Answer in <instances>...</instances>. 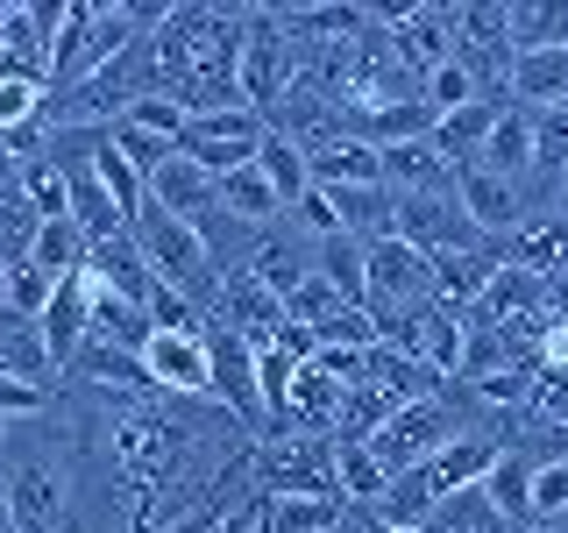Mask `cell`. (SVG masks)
Masks as SVG:
<instances>
[{
  "instance_id": "1",
  "label": "cell",
  "mask_w": 568,
  "mask_h": 533,
  "mask_svg": "<svg viewBox=\"0 0 568 533\" xmlns=\"http://www.w3.org/2000/svg\"><path fill=\"white\" fill-rule=\"evenodd\" d=\"M0 484H8V505H14V526L22 533H71V476H64L58 449H29V434L8 426Z\"/></svg>"
},
{
  "instance_id": "2",
  "label": "cell",
  "mask_w": 568,
  "mask_h": 533,
  "mask_svg": "<svg viewBox=\"0 0 568 533\" xmlns=\"http://www.w3.org/2000/svg\"><path fill=\"white\" fill-rule=\"evenodd\" d=\"M455 434H469V426H462V391H455V399H448V391H434V399L398 405V413H390L363 449L384 462V476H405V470H419V462H434Z\"/></svg>"
},
{
  "instance_id": "3",
  "label": "cell",
  "mask_w": 568,
  "mask_h": 533,
  "mask_svg": "<svg viewBox=\"0 0 568 533\" xmlns=\"http://www.w3.org/2000/svg\"><path fill=\"white\" fill-rule=\"evenodd\" d=\"M248 484L263 497H292V491H320V497H342L334 491V434H277L248 449Z\"/></svg>"
},
{
  "instance_id": "4",
  "label": "cell",
  "mask_w": 568,
  "mask_h": 533,
  "mask_svg": "<svg viewBox=\"0 0 568 533\" xmlns=\"http://www.w3.org/2000/svg\"><path fill=\"white\" fill-rule=\"evenodd\" d=\"M298 58H306V43H292V36L277 29L271 8H248V36H242V107L271 114V107L298 86Z\"/></svg>"
},
{
  "instance_id": "5",
  "label": "cell",
  "mask_w": 568,
  "mask_h": 533,
  "mask_svg": "<svg viewBox=\"0 0 568 533\" xmlns=\"http://www.w3.org/2000/svg\"><path fill=\"white\" fill-rule=\"evenodd\" d=\"M263 135H271V121H263L256 107H242V100H235V107H213V114H192V121H185V135H178V150H185L200 171L227 178V171L256 164Z\"/></svg>"
},
{
  "instance_id": "6",
  "label": "cell",
  "mask_w": 568,
  "mask_h": 533,
  "mask_svg": "<svg viewBox=\"0 0 568 533\" xmlns=\"http://www.w3.org/2000/svg\"><path fill=\"white\" fill-rule=\"evenodd\" d=\"M390 235L398 242H413L426 263L434 257H462V249H497V242H484L469 228V213L455 207V192H390Z\"/></svg>"
},
{
  "instance_id": "7",
  "label": "cell",
  "mask_w": 568,
  "mask_h": 533,
  "mask_svg": "<svg viewBox=\"0 0 568 533\" xmlns=\"http://www.w3.org/2000/svg\"><path fill=\"white\" fill-rule=\"evenodd\" d=\"M363 278H369V320H377V334L390 328L398 313H413L434 299V263L419 257L413 242H398V235H384V242H369V263H363Z\"/></svg>"
},
{
  "instance_id": "8",
  "label": "cell",
  "mask_w": 568,
  "mask_h": 533,
  "mask_svg": "<svg viewBox=\"0 0 568 533\" xmlns=\"http://www.w3.org/2000/svg\"><path fill=\"white\" fill-rule=\"evenodd\" d=\"M135 363H142V384H150L156 399H213L206 334H150Z\"/></svg>"
},
{
  "instance_id": "9",
  "label": "cell",
  "mask_w": 568,
  "mask_h": 533,
  "mask_svg": "<svg viewBox=\"0 0 568 533\" xmlns=\"http://www.w3.org/2000/svg\"><path fill=\"white\" fill-rule=\"evenodd\" d=\"M384 342L398 355H413L419 370H434V378H455V370H462V313H448L440 299H426V306L390 320Z\"/></svg>"
},
{
  "instance_id": "10",
  "label": "cell",
  "mask_w": 568,
  "mask_h": 533,
  "mask_svg": "<svg viewBox=\"0 0 568 533\" xmlns=\"http://www.w3.org/2000/svg\"><path fill=\"white\" fill-rule=\"evenodd\" d=\"M455 207L469 213V228H476L484 242H511V235L532 221V213H526V192L511 185V178L484 171V164H462V171H455Z\"/></svg>"
},
{
  "instance_id": "11",
  "label": "cell",
  "mask_w": 568,
  "mask_h": 533,
  "mask_svg": "<svg viewBox=\"0 0 568 533\" xmlns=\"http://www.w3.org/2000/svg\"><path fill=\"white\" fill-rule=\"evenodd\" d=\"M36 334H43V349H50V363L71 370L79 363V349L93 342V278H58V292H50V306L36 313Z\"/></svg>"
},
{
  "instance_id": "12",
  "label": "cell",
  "mask_w": 568,
  "mask_h": 533,
  "mask_svg": "<svg viewBox=\"0 0 568 533\" xmlns=\"http://www.w3.org/2000/svg\"><path fill=\"white\" fill-rule=\"evenodd\" d=\"M298 150H306V171H313V185H320V192H342V185H384V150H377V142H363V135H348V129H327V135L298 142Z\"/></svg>"
},
{
  "instance_id": "13",
  "label": "cell",
  "mask_w": 568,
  "mask_h": 533,
  "mask_svg": "<svg viewBox=\"0 0 568 533\" xmlns=\"http://www.w3.org/2000/svg\"><path fill=\"white\" fill-rule=\"evenodd\" d=\"M206 355H213V399L227 405L242 426H263V391H256V349L242 334L213 328L206 334Z\"/></svg>"
},
{
  "instance_id": "14",
  "label": "cell",
  "mask_w": 568,
  "mask_h": 533,
  "mask_svg": "<svg viewBox=\"0 0 568 533\" xmlns=\"http://www.w3.org/2000/svg\"><path fill=\"white\" fill-rule=\"evenodd\" d=\"M85 278H93L100 292H114V299H135V306H150V292H156V271H150V257L135 249L129 228L85 249Z\"/></svg>"
},
{
  "instance_id": "15",
  "label": "cell",
  "mask_w": 568,
  "mask_h": 533,
  "mask_svg": "<svg viewBox=\"0 0 568 533\" xmlns=\"http://www.w3.org/2000/svg\"><path fill=\"white\" fill-rule=\"evenodd\" d=\"M150 207L178 213V221H200V213L221 207V178L200 171L185 150H171V157H164V171H150Z\"/></svg>"
},
{
  "instance_id": "16",
  "label": "cell",
  "mask_w": 568,
  "mask_h": 533,
  "mask_svg": "<svg viewBox=\"0 0 568 533\" xmlns=\"http://www.w3.org/2000/svg\"><path fill=\"white\" fill-rule=\"evenodd\" d=\"M384 185L390 192H455V164L434 150V135L390 142V150H384Z\"/></svg>"
},
{
  "instance_id": "17",
  "label": "cell",
  "mask_w": 568,
  "mask_h": 533,
  "mask_svg": "<svg viewBox=\"0 0 568 533\" xmlns=\"http://www.w3.org/2000/svg\"><path fill=\"white\" fill-rule=\"evenodd\" d=\"M497 278V249H462V257H434V299L448 313H476V299Z\"/></svg>"
},
{
  "instance_id": "18",
  "label": "cell",
  "mask_w": 568,
  "mask_h": 533,
  "mask_svg": "<svg viewBox=\"0 0 568 533\" xmlns=\"http://www.w3.org/2000/svg\"><path fill=\"white\" fill-rule=\"evenodd\" d=\"M497 114H505V100H476V107H455V114H440V121H434V150L448 157L455 171L476 164V157H484V142H490V129H497Z\"/></svg>"
},
{
  "instance_id": "19",
  "label": "cell",
  "mask_w": 568,
  "mask_h": 533,
  "mask_svg": "<svg viewBox=\"0 0 568 533\" xmlns=\"http://www.w3.org/2000/svg\"><path fill=\"white\" fill-rule=\"evenodd\" d=\"M85 249H93V235H85L71 213H58V221H36V235H29V263L43 271L50 284L58 278H79L85 271Z\"/></svg>"
},
{
  "instance_id": "20",
  "label": "cell",
  "mask_w": 568,
  "mask_h": 533,
  "mask_svg": "<svg viewBox=\"0 0 568 533\" xmlns=\"http://www.w3.org/2000/svg\"><path fill=\"white\" fill-rule=\"evenodd\" d=\"M532 157H540V135H532V114H526V107H505V114H497V129H490V142H484V157H476V164H484V171H497V178H511V185H519V178L532 171Z\"/></svg>"
},
{
  "instance_id": "21",
  "label": "cell",
  "mask_w": 568,
  "mask_h": 533,
  "mask_svg": "<svg viewBox=\"0 0 568 533\" xmlns=\"http://www.w3.org/2000/svg\"><path fill=\"white\" fill-rule=\"evenodd\" d=\"M221 213H235L242 228H263V235H271V228H284V200H277V185H271L256 164H242V171L221 178Z\"/></svg>"
},
{
  "instance_id": "22",
  "label": "cell",
  "mask_w": 568,
  "mask_h": 533,
  "mask_svg": "<svg viewBox=\"0 0 568 533\" xmlns=\"http://www.w3.org/2000/svg\"><path fill=\"white\" fill-rule=\"evenodd\" d=\"M150 306H135V299H114L93 284V342L114 349V355H142V342H150Z\"/></svg>"
},
{
  "instance_id": "23",
  "label": "cell",
  "mask_w": 568,
  "mask_h": 533,
  "mask_svg": "<svg viewBox=\"0 0 568 533\" xmlns=\"http://www.w3.org/2000/svg\"><path fill=\"white\" fill-rule=\"evenodd\" d=\"M363 263H369V242H355V235H327V242H313V278H327L334 292L348 299V306H363V299H369Z\"/></svg>"
},
{
  "instance_id": "24",
  "label": "cell",
  "mask_w": 568,
  "mask_h": 533,
  "mask_svg": "<svg viewBox=\"0 0 568 533\" xmlns=\"http://www.w3.org/2000/svg\"><path fill=\"white\" fill-rule=\"evenodd\" d=\"M50 349H43V334H36V320H0V378H14V384H43L50 378ZM50 391V384H43Z\"/></svg>"
},
{
  "instance_id": "25",
  "label": "cell",
  "mask_w": 568,
  "mask_h": 533,
  "mask_svg": "<svg viewBox=\"0 0 568 533\" xmlns=\"http://www.w3.org/2000/svg\"><path fill=\"white\" fill-rule=\"evenodd\" d=\"M419 533H519V526H511L505 512H497L490 497H484V484H476V491L440 497V505L426 512V526H419Z\"/></svg>"
},
{
  "instance_id": "26",
  "label": "cell",
  "mask_w": 568,
  "mask_h": 533,
  "mask_svg": "<svg viewBox=\"0 0 568 533\" xmlns=\"http://www.w3.org/2000/svg\"><path fill=\"white\" fill-rule=\"evenodd\" d=\"M334 491H342V505H377L390 491V476L363 441H334Z\"/></svg>"
},
{
  "instance_id": "27",
  "label": "cell",
  "mask_w": 568,
  "mask_h": 533,
  "mask_svg": "<svg viewBox=\"0 0 568 533\" xmlns=\"http://www.w3.org/2000/svg\"><path fill=\"white\" fill-rule=\"evenodd\" d=\"M256 171L263 178H271V185H277V200H284V213H292L298 200H306V192H313V171H306V150H298V142L292 135H263V150H256Z\"/></svg>"
},
{
  "instance_id": "28",
  "label": "cell",
  "mask_w": 568,
  "mask_h": 533,
  "mask_svg": "<svg viewBox=\"0 0 568 533\" xmlns=\"http://www.w3.org/2000/svg\"><path fill=\"white\" fill-rule=\"evenodd\" d=\"M43 107H50V86L43 79H29V71H0V135L43 129Z\"/></svg>"
},
{
  "instance_id": "29",
  "label": "cell",
  "mask_w": 568,
  "mask_h": 533,
  "mask_svg": "<svg viewBox=\"0 0 568 533\" xmlns=\"http://www.w3.org/2000/svg\"><path fill=\"white\" fill-rule=\"evenodd\" d=\"M342 497H320V491H292V497H271V533H334L342 526Z\"/></svg>"
},
{
  "instance_id": "30",
  "label": "cell",
  "mask_w": 568,
  "mask_h": 533,
  "mask_svg": "<svg viewBox=\"0 0 568 533\" xmlns=\"http://www.w3.org/2000/svg\"><path fill=\"white\" fill-rule=\"evenodd\" d=\"M526 491H532V462H526L519 449H497L490 476H484V497H490L497 512H505L511 526H526Z\"/></svg>"
},
{
  "instance_id": "31",
  "label": "cell",
  "mask_w": 568,
  "mask_h": 533,
  "mask_svg": "<svg viewBox=\"0 0 568 533\" xmlns=\"http://www.w3.org/2000/svg\"><path fill=\"white\" fill-rule=\"evenodd\" d=\"M93 178H100L106 192H114V207L129 213V221L142 213V200H150V185H142V171H135L129 157L114 150V142H106V129H100V150H93Z\"/></svg>"
},
{
  "instance_id": "32",
  "label": "cell",
  "mask_w": 568,
  "mask_h": 533,
  "mask_svg": "<svg viewBox=\"0 0 568 533\" xmlns=\"http://www.w3.org/2000/svg\"><path fill=\"white\" fill-rule=\"evenodd\" d=\"M532 520H568V455H561V462H532L526 526H532Z\"/></svg>"
},
{
  "instance_id": "33",
  "label": "cell",
  "mask_w": 568,
  "mask_h": 533,
  "mask_svg": "<svg viewBox=\"0 0 568 533\" xmlns=\"http://www.w3.org/2000/svg\"><path fill=\"white\" fill-rule=\"evenodd\" d=\"M121 121H135V129L142 135H164L171 142V150H178V135H185V100H171V93H142V100H129V114H121Z\"/></svg>"
},
{
  "instance_id": "34",
  "label": "cell",
  "mask_w": 568,
  "mask_h": 533,
  "mask_svg": "<svg viewBox=\"0 0 568 533\" xmlns=\"http://www.w3.org/2000/svg\"><path fill=\"white\" fill-rule=\"evenodd\" d=\"M0 271H8V313H14V320H36V313H43V306H50V292H58V284H50L43 271H36V263H29V257H14V263H0Z\"/></svg>"
},
{
  "instance_id": "35",
  "label": "cell",
  "mask_w": 568,
  "mask_h": 533,
  "mask_svg": "<svg viewBox=\"0 0 568 533\" xmlns=\"http://www.w3.org/2000/svg\"><path fill=\"white\" fill-rule=\"evenodd\" d=\"M342 306H348V299L334 292L327 278H306V284H298L292 299H284V320H298V328H327V320L342 313Z\"/></svg>"
},
{
  "instance_id": "36",
  "label": "cell",
  "mask_w": 568,
  "mask_h": 533,
  "mask_svg": "<svg viewBox=\"0 0 568 533\" xmlns=\"http://www.w3.org/2000/svg\"><path fill=\"white\" fill-rule=\"evenodd\" d=\"M106 142H114V150L142 171V185H150V171H164V157H171V142H164V135H142L135 121H114V129H106Z\"/></svg>"
},
{
  "instance_id": "37",
  "label": "cell",
  "mask_w": 568,
  "mask_h": 533,
  "mask_svg": "<svg viewBox=\"0 0 568 533\" xmlns=\"http://www.w3.org/2000/svg\"><path fill=\"white\" fill-rule=\"evenodd\" d=\"M519 533H568V520H532V526H519Z\"/></svg>"
},
{
  "instance_id": "38",
  "label": "cell",
  "mask_w": 568,
  "mask_h": 533,
  "mask_svg": "<svg viewBox=\"0 0 568 533\" xmlns=\"http://www.w3.org/2000/svg\"><path fill=\"white\" fill-rule=\"evenodd\" d=\"M0 313H8V271H0Z\"/></svg>"
},
{
  "instance_id": "39",
  "label": "cell",
  "mask_w": 568,
  "mask_h": 533,
  "mask_svg": "<svg viewBox=\"0 0 568 533\" xmlns=\"http://www.w3.org/2000/svg\"><path fill=\"white\" fill-rule=\"evenodd\" d=\"M384 533H390V526H384ZM398 533H419V526H398Z\"/></svg>"
},
{
  "instance_id": "40",
  "label": "cell",
  "mask_w": 568,
  "mask_h": 533,
  "mask_svg": "<svg viewBox=\"0 0 568 533\" xmlns=\"http://www.w3.org/2000/svg\"><path fill=\"white\" fill-rule=\"evenodd\" d=\"M0 71H8V50H0Z\"/></svg>"
}]
</instances>
